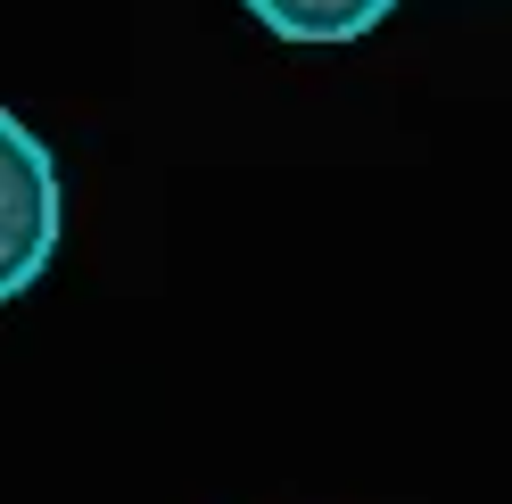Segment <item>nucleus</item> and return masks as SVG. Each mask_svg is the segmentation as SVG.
I'll return each instance as SVG.
<instances>
[{"label": "nucleus", "instance_id": "f257e3e1", "mask_svg": "<svg viewBox=\"0 0 512 504\" xmlns=\"http://www.w3.org/2000/svg\"><path fill=\"white\" fill-rule=\"evenodd\" d=\"M67 232V199H58V166L34 124H17L0 108V298L34 290L58 257Z\"/></svg>", "mask_w": 512, "mask_h": 504}, {"label": "nucleus", "instance_id": "f03ea898", "mask_svg": "<svg viewBox=\"0 0 512 504\" xmlns=\"http://www.w3.org/2000/svg\"><path fill=\"white\" fill-rule=\"evenodd\" d=\"M240 9L265 25V34H281V42L323 50V42H364L397 0H240Z\"/></svg>", "mask_w": 512, "mask_h": 504}]
</instances>
